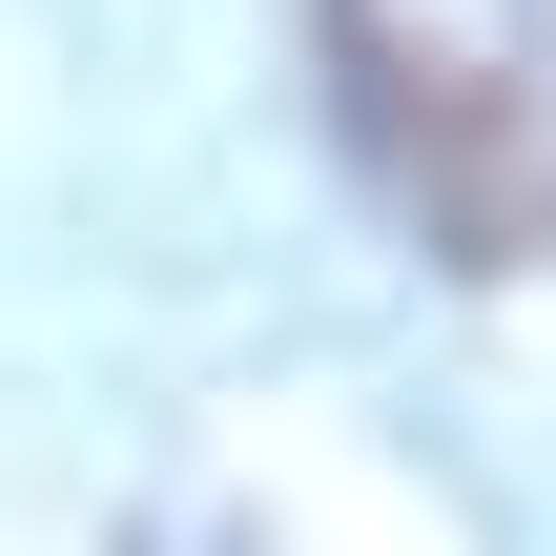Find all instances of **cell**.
Here are the masks:
<instances>
[{"instance_id": "1", "label": "cell", "mask_w": 556, "mask_h": 556, "mask_svg": "<svg viewBox=\"0 0 556 556\" xmlns=\"http://www.w3.org/2000/svg\"><path fill=\"white\" fill-rule=\"evenodd\" d=\"M309 41H330V124H351L371 206H392L433 268H536L556 248V124L495 62H454L413 0H330Z\"/></svg>"}, {"instance_id": "2", "label": "cell", "mask_w": 556, "mask_h": 556, "mask_svg": "<svg viewBox=\"0 0 556 556\" xmlns=\"http://www.w3.org/2000/svg\"><path fill=\"white\" fill-rule=\"evenodd\" d=\"M516 21H536V62H556V0H516Z\"/></svg>"}]
</instances>
